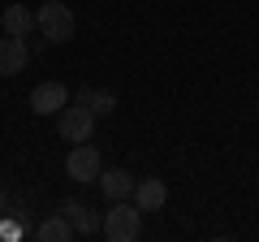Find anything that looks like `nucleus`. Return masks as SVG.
<instances>
[{
  "label": "nucleus",
  "instance_id": "nucleus-6",
  "mask_svg": "<svg viewBox=\"0 0 259 242\" xmlns=\"http://www.w3.org/2000/svg\"><path fill=\"white\" fill-rule=\"evenodd\" d=\"M134 208L139 212H156V208H164L168 199V186H164V177H143V182H134Z\"/></svg>",
  "mask_w": 259,
  "mask_h": 242
},
{
  "label": "nucleus",
  "instance_id": "nucleus-3",
  "mask_svg": "<svg viewBox=\"0 0 259 242\" xmlns=\"http://www.w3.org/2000/svg\"><path fill=\"white\" fill-rule=\"evenodd\" d=\"M95 134V112L87 108V104H65L61 108V139L65 143H91Z\"/></svg>",
  "mask_w": 259,
  "mask_h": 242
},
{
  "label": "nucleus",
  "instance_id": "nucleus-2",
  "mask_svg": "<svg viewBox=\"0 0 259 242\" xmlns=\"http://www.w3.org/2000/svg\"><path fill=\"white\" fill-rule=\"evenodd\" d=\"M100 229H104V238H108V242H134L143 233V212L134 204H125V199H117V204L104 212Z\"/></svg>",
  "mask_w": 259,
  "mask_h": 242
},
{
  "label": "nucleus",
  "instance_id": "nucleus-9",
  "mask_svg": "<svg viewBox=\"0 0 259 242\" xmlns=\"http://www.w3.org/2000/svg\"><path fill=\"white\" fill-rule=\"evenodd\" d=\"M61 212L69 216V225H74V229L82 233V238H95V229H100V225H104L100 216H95L91 208L82 204V199H65V204H61Z\"/></svg>",
  "mask_w": 259,
  "mask_h": 242
},
{
  "label": "nucleus",
  "instance_id": "nucleus-14",
  "mask_svg": "<svg viewBox=\"0 0 259 242\" xmlns=\"http://www.w3.org/2000/svg\"><path fill=\"white\" fill-rule=\"evenodd\" d=\"M5 208H9V195H5V190H0V216H5Z\"/></svg>",
  "mask_w": 259,
  "mask_h": 242
},
{
  "label": "nucleus",
  "instance_id": "nucleus-13",
  "mask_svg": "<svg viewBox=\"0 0 259 242\" xmlns=\"http://www.w3.org/2000/svg\"><path fill=\"white\" fill-rule=\"evenodd\" d=\"M18 233H22L18 221H5V225H0V238H18Z\"/></svg>",
  "mask_w": 259,
  "mask_h": 242
},
{
  "label": "nucleus",
  "instance_id": "nucleus-5",
  "mask_svg": "<svg viewBox=\"0 0 259 242\" xmlns=\"http://www.w3.org/2000/svg\"><path fill=\"white\" fill-rule=\"evenodd\" d=\"M65 104H69V91H65L61 83H39L35 91H30V112H39V117H52Z\"/></svg>",
  "mask_w": 259,
  "mask_h": 242
},
{
  "label": "nucleus",
  "instance_id": "nucleus-8",
  "mask_svg": "<svg viewBox=\"0 0 259 242\" xmlns=\"http://www.w3.org/2000/svg\"><path fill=\"white\" fill-rule=\"evenodd\" d=\"M100 190L108 204H117V199H130L134 195V177L125 173V169H100Z\"/></svg>",
  "mask_w": 259,
  "mask_h": 242
},
{
  "label": "nucleus",
  "instance_id": "nucleus-10",
  "mask_svg": "<svg viewBox=\"0 0 259 242\" xmlns=\"http://www.w3.org/2000/svg\"><path fill=\"white\" fill-rule=\"evenodd\" d=\"M0 26H5V35H13V39H26L30 30H35V13H30L26 5H9V9L0 13Z\"/></svg>",
  "mask_w": 259,
  "mask_h": 242
},
{
  "label": "nucleus",
  "instance_id": "nucleus-7",
  "mask_svg": "<svg viewBox=\"0 0 259 242\" xmlns=\"http://www.w3.org/2000/svg\"><path fill=\"white\" fill-rule=\"evenodd\" d=\"M26 61H30L26 39H13V35H5V39H0V78L22 74V69H26Z\"/></svg>",
  "mask_w": 259,
  "mask_h": 242
},
{
  "label": "nucleus",
  "instance_id": "nucleus-11",
  "mask_svg": "<svg viewBox=\"0 0 259 242\" xmlns=\"http://www.w3.org/2000/svg\"><path fill=\"white\" fill-rule=\"evenodd\" d=\"M74 233H78V229L69 225V216H65V212H56V216H48V221L35 229V238H39V242H69Z\"/></svg>",
  "mask_w": 259,
  "mask_h": 242
},
{
  "label": "nucleus",
  "instance_id": "nucleus-12",
  "mask_svg": "<svg viewBox=\"0 0 259 242\" xmlns=\"http://www.w3.org/2000/svg\"><path fill=\"white\" fill-rule=\"evenodd\" d=\"M74 100H78V104H87V108H91L95 117H104V112H112V108H117V95H112V91H95V87H82V91H78Z\"/></svg>",
  "mask_w": 259,
  "mask_h": 242
},
{
  "label": "nucleus",
  "instance_id": "nucleus-1",
  "mask_svg": "<svg viewBox=\"0 0 259 242\" xmlns=\"http://www.w3.org/2000/svg\"><path fill=\"white\" fill-rule=\"evenodd\" d=\"M35 30L48 39V44H69L74 30H78V18H74L69 5H61V0H44L39 13H35Z\"/></svg>",
  "mask_w": 259,
  "mask_h": 242
},
{
  "label": "nucleus",
  "instance_id": "nucleus-4",
  "mask_svg": "<svg viewBox=\"0 0 259 242\" xmlns=\"http://www.w3.org/2000/svg\"><path fill=\"white\" fill-rule=\"evenodd\" d=\"M100 151L91 147V143H74V151L65 156V173L74 177V182H95L100 177Z\"/></svg>",
  "mask_w": 259,
  "mask_h": 242
}]
</instances>
